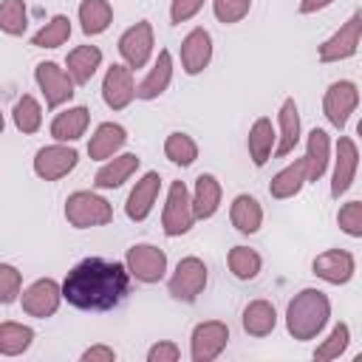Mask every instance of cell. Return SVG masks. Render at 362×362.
<instances>
[{
    "label": "cell",
    "instance_id": "6da1fadb",
    "mask_svg": "<svg viewBox=\"0 0 362 362\" xmlns=\"http://www.w3.org/2000/svg\"><path fill=\"white\" fill-rule=\"evenodd\" d=\"M130 277L127 263L122 266L105 257H85L65 274L62 297L79 311H110L127 297Z\"/></svg>",
    "mask_w": 362,
    "mask_h": 362
},
{
    "label": "cell",
    "instance_id": "7a4b0ae2",
    "mask_svg": "<svg viewBox=\"0 0 362 362\" xmlns=\"http://www.w3.org/2000/svg\"><path fill=\"white\" fill-rule=\"evenodd\" d=\"M331 317V303L320 288H303L294 294L286 311V328L294 339H314Z\"/></svg>",
    "mask_w": 362,
    "mask_h": 362
},
{
    "label": "cell",
    "instance_id": "3957f363",
    "mask_svg": "<svg viewBox=\"0 0 362 362\" xmlns=\"http://www.w3.org/2000/svg\"><path fill=\"white\" fill-rule=\"evenodd\" d=\"M65 218L76 229L105 226V223L113 221V209H110V204L102 195L88 192V189H79V192H71L68 195V201H65Z\"/></svg>",
    "mask_w": 362,
    "mask_h": 362
},
{
    "label": "cell",
    "instance_id": "277c9868",
    "mask_svg": "<svg viewBox=\"0 0 362 362\" xmlns=\"http://www.w3.org/2000/svg\"><path fill=\"white\" fill-rule=\"evenodd\" d=\"M195 221V209H192V198L184 181H173L170 192H167V204H164V215H161V226L170 238L184 235L192 229Z\"/></svg>",
    "mask_w": 362,
    "mask_h": 362
},
{
    "label": "cell",
    "instance_id": "5b68a950",
    "mask_svg": "<svg viewBox=\"0 0 362 362\" xmlns=\"http://www.w3.org/2000/svg\"><path fill=\"white\" fill-rule=\"evenodd\" d=\"M130 274L141 283H158L167 272V255L153 246V243H136L127 249V257H124Z\"/></svg>",
    "mask_w": 362,
    "mask_h": 362
},
{
    "label": "cell",
    "instance_id": "8992f818",
    "mask_svg": "<svg viewBox=\"0 0 362 362\" xmlns=\"http://www.w3.org/2000/svg\"><path fill=\"white\" fill-rule=\"evenodd\" d=\"M206 286V266L201 257H184L178 260L173 277H170V294L181 303H192Z\"/></svg>",
    "mask_w": 362,
    "mask_h": 362
},
{
    "label": "cell",
    "instance_id": "52a82bcc",
    "mask_svg": "<svg viewBox=\"0 0 362 362\" xmlns=\"http://www.w3.org/2000/svg\"><path fill=\"white\" fill-rule=\"evenodd\" d=\"M229 342V328L221 320H206L201 325L192 328V339H189V356L195 362H212Z\"/></svg>",
    "mask_w": 362,
    "mask_h": 362
},
{
    "label": "cell",
    "instance_id": "ba28073f",
    "mask_svg": "<svg viewBox=\"0 0 362 362\" xmlns=\"http://www.w3.org/2000/svg\"><path fill=\"white\" fill-rule=\"evenodd\" d=\"M359 40H362V11H354V14L348 17V23L339 25V31H337L334 37H328V40L320 45V59H322V62L348 59V57L356 54Z\"/></svg>",
    "mask_w": 362,
    "mask_h": 362
},
{
    "label": "cell",
    "instance_id": "9c48e42d",
    "mask_svg": "<svg viewBox=\"0 0 362 362\" xmlns=\"http://www.w3.org/2000/svg\"><path fill=\"white\" fill-rule=\"evenodd\" d=\"M34 76H37V85L45 96V105L48 107H59L62 102H68L74 96V76L65 74L57 62H40L34 68Z\"/></svg>",
    "mask_w": 362,
    "mask_h": 362
},
{
    "label": "cell",
    "instance_id": "30bf717a",
    "mask_svg": "<svg viewBox=\"0 0 362 362\" xmlns=\"http://www.w3.org/2000/svg\"><path fill=\"white\" fill-rule=\"evenodd\" d=\"M356 102H359L356 85L348 82V79H339V82H331L328 85L325 99H322V110H325V116H328V122L334 127H345V122L354 113Z\"/></svg>",
    "mask_w": 362,
    "mask_h": 362
},
{
    "label": "cell",
    "instance_id": "8fae6325",
    "mask_svg": "<svg viewBox=\"0 0 362 362\" xmlns=\"http://www.w3.org/2000/svg\"><path fill=\"white\" fill-rule=\"evenodd\" d=\"M76 150L65 147V144H48L42 150H37L34 156V173L45 181H57L62 175H68L76 167Z\"/></svg>",
    "mask_w": 362,
    "mask_h": 362
},
{
    "label": "cell",
    "instance_id": "7c38bea8",
    "mask_svg": "<svg viewBox=\"0 0 362 362\" xmlns=\"http://www.w3.org/2000/svg\"><path fill=\"white\" fill-rule=\"evenodd\" d=\"M59 300H62V286H57V280L51 277H42L23 291V311L37 320H45L57 311Z\"/></svg>",
    "mask_w": 362,
    "mask_h": 362
},
{
    "label": "cell",
    "instance_id": "4fadbf2b",
    "mask_svg": "<svg viewBox=\"0 0 362 362\" xmlns=\"http://www.w3.org/2000/svg\"><path fill=\"white\" fill-rule=\"evenodd\" d=\"M150 51H153V25L147 20L130 25L119 37V54L124 57V62L130 68H141L150 59Z\"/></svg>",
    "mask_w": 362,
    "mask_h": 362
},
{
    "label": "cell",
    "instance_id": "5bb4252c",
    "mask_svg": "<svg viewBox=\"0 0 362 362\" xmlns=\"http://www.w3.org/2000/svg\"><path fill=\"white\" fill-rule=\"evenodd\" d=\"M136 96V85H133V68L130 65H110L102 82V99L107 107L122 110L130 105V99Z\"/></svg>",
    "mask_w": 362,
    "mask_h": 362
},
{
    "label": "cell",
    "instance_id": "9a60e30c",
    "mask_svg": "<svg viewBox=\"0 0 362 362\" xmlns=\"http://www.w3.org/2000/svg\"><path fill=\"white\" fill-rule=\"evenodd\" d=\"M314 274L331 286H342L354 277V255L345 249H328L314 257Z\"/></svg>",
    "mask_w": 362,
    "mask_h": 362
},
{
    "label": "cell",
    "instance_id": "2e32d148",
    "mask_svg": "<svg viewBox=\"0 0 362 362\" xmlns=\"http://www.w3.org/2000/svg\"><path fill=\"white\" fill-rule=\"evenodd\" d=\"M212 59V37L206 28H192L181 42V65L189 76L201 74Z\"/></svg>",
    "mask_w": 362,
    "mask_h": 362
},
{
    "label": "cell",
    "instance_id": "e0dca14e",
    "mask_svg": "<svg viewBox=\"0 0 362 362\" xmlns=\"http://www.w3.org/2000/svg\"><path fill=\"white\" fill-rule=\"evenodd\" d=\"M356 167H359V153H356V144L354 139L342 136L337 141V164H334V181H331V195L339 198L342 192H348L354 175H356Z\"/></svg>",
    "mask_w": 362,
    "mask_h": 362
},
{
    "label": "cell",
    "instance_id": "ac0fdd59",
    "mask_svg": "<svg viewBox=\"0 0 362 362\" xmlns=\"http://www.w3.org/2000/svg\"><path fill=\"white\" fill-rule=\"evenodd\" d=\"M158 187H161V175L158 173H144L141 181H136V187L130 189L127 195V204H124V212L130 221H144L156 204V195H158Z\"/></svg>",
    "mask_w": 362,
    "mask_h": 362
},
{
    "label": "cell",
    "instance_id": "d6986e66",
    "mask_svg": "<svg viewBox=\"0 0 362 362\" xmlns=\"http://www.w3.org/2000/svg\"><path fill=\"white\" fill-rule=\"evenodd\" d=\"M124 141H127V133H124V127H122V124L102 122V124L96 127V133L90 136V141H88V156H90V158H96V161L110 158L116 150H122V147H124Z\"/></svg>",
    "mask_w": 362,
    "mask_h": 362
},
{
    "label": "cell",
    "instance_id": "ffe728a7",
    "mask_svg": "<svg viewBox=\"0 0 362 362\" xmlns=\"http://www.w3.org/2000/svg\"><path fill=\"white\" fill-rule=\"evenodd\" d=\"M170 79H173V57H170L167 48H161V51H158V59H156V65H153V71H150V74L141 79V85L136 88V96H139V99H156V96H161V93L167 90Z\"/></svg>",
    "mask_w": 362,
    "mask_h": 362
},
{
    "label": "cell",
    "instance_id": "44dd1931",
    "mask_svg": "<svg viewBox=\"0 0 362 362\" xmlns=\"http://www.w3.org/2000/svg\"><path fill=\"white\" fill-rule=\"evenodd\" d=\"M305 181H308V164H305V158H297L272 178L269 192H272V198H291L303 189Z\"/></svg>",
    "mask_w": 362,
    "mask_h": 362
},
{
    "label": "cell",
    "instance_id": "7402d4cb",
    "mask_svg": "<svg viewBox=\"0 0 362 362\" xmlns=\"http://www.w3.org/2000/svg\"><path fill=\"white\" fill-rule=\"evenodd\" d=\"M221 206V184L215 175L209 173H201L195 178V192H192V209H195V218H212Z\"/></svg>",
    "mask_w": 362,
    "mask_h": 362
},
{
    "label": "cell",
    "instance_id": "603a6c76",
    "mask_svg": "<svg viewBox=\"0 0 362 362\" xmlns=\"http://www.w3.org/2000/svg\"><path fill=\"white\" fill-rule=\"evenodd\" d=\"M136 167H139V156L136 153H124V156H116L113 161H107L99 173H96V178H93V184L99 187V189H113V187H122L133 173H136Z\"/></svg>",
    "mask_w": 362,
    "mask_h": 362
},
{
    "label": "cell",
    "instance_id": "cb8c5ba5",
    "mask_svg": "<svg viewBox=\"0 0 362 362\" xmlns=\"http://www.w3.org/2000/svg\"><path fill=\"white\" fill-rule=\"evenodd\" d=\"M277 325V311L269 300H252L243 308V331L252 337H266Z\"/></svg>",
    "mask_w": 362,
    "mask_h": 362
},
{
    "label": "cell",
    "instance_id": "d4e9b609",
    "mask_svg": "<svg viewBox=\"0 0 362 362\" xmlns=\"http://www.w3.org/2000/svg\"><path fill=\"white\" fill-rule=\"evenodd\" d=\"M99 62H102V51L96 45H76L68 54V62L65 65H68V74L74 76L76 85H88L90 76L96 74Z\"/></svg>",
    "mask_w": 362,
    "mask_h": 362
},
{
    "label": "cell",
    "instance_id": "484cf974",
    "mask_svg": "<svg viewBox=\"0 0 362 362\" xmlns=\"http://www.w3.org/2000/svg\"><path fill=\"white\" fill-rule=\"evenodd\" d=\"M88 119H90L88 107H68V110H62V113L54 116V122H51V136H54L57 141H76V139L85 133Z\"/></svg>",
    "mask_w": 362,
    "mask_h": 362
},
{
    "label": "cell",
    "instance_id": "4316f807",
    "mask_svg": "<svg viewBox=\"0 0 362 362\" xmlns=\"http://www.w3.org/2000/svg\"><path fill=\"white\" fill-rule=\"evenodd\" d=\"M229 218H232V226L243 235H252L260 229L263 223V209L260 204L252 198V195H238L232 201V209H229Z\"/></svg>",
    "mask_w": 362,
    "mask_h": 362
},
{
    "label": "cell",
    "instance_id": "83f0119b",
    "mask_svg": "<svg viewBox=\"0 0 362 362\" xmlns=\"http://www.w3.org/2000/svg\"><path fill=\"white\" fill-rule=\"evenodd\" d=\"M300 141V113H297V102L286 99L280 105V141H277V156H288Z\"/></svg>",
    "mask_w": 362,
    "mask_h": 362
},
{
    "label": "cell",
    "instance_id": "f1b7e54d",
    "mask_svg": "<svg viewBox=\"0 0 362 362\" xmlns=\"http://www.w3.org/2000/svg\"><path fill=\"white\" fill-rule=\"evenodd\" d=\"M113 20V8L107 0H82L79 3V23L88 37L102 34Z\"/></svg>",
    "mask_w": 362,
    "mask_h": 362
},
{
    "label": "cell",
    "instance_id": "f546056e",
    "mask_svg": "<svg viewBox=\"0 0 362 362\" xmlns=\"http://www.w3.org/2000/svg\"><path fill=\"white\" fill-rule=\"evenodd\" d=\"M305 164H308V181H320L325 175V167H328V133L320 130V127H314L308 133Z\"/></svg>",
    "mask_w": 362,
    "mask_h": 362
},
{
    "label": "cell",
    "instance_id": "4dcf8cb0",
    "mask_svg": "<svg viewBox=\"0 0 362 362\" xmlns=\"http://www.w3.org/2000/svg\"><path fill=\"white\" fill-rule=\"evenodd\" d=\"M272 144H274V127L266 116L255 119L252 130H249V156L257 167H263L269 161V153H272Z\"/></svg>",
    "mask_w": 362,
    "mask_h": 362
},
{
    "label": "cell",
    "instance_id": "1f68e13d",
    "mask_svg": "<svg viewBox=\"0 0 362 362\" xmlns=\"http://www.w3.org/2000/svg\"><path fill=\"white\" fill-rule=\"evenodd\" d=\"M31 339H34V331L28 325L11 322V320L0 322V354L3 356H17V354L28 351Z\"/></svg>",
    "mask_w": 362,
    "mask_h": 362
},
{
    "label": "cell",
    "instance_id": "d6a6232c",
    "mask_svg": "<svg viewBox=\"0 0 362 362\" xmlns=\"http://www.w3.org/2000/svg\"><path fill=\"white\" fill-rule=\"evenodd\" d=\"M68 37H71V20H68L65 14H57V17H51V23H45V25L31 37V45H34V48H57V45H62Z\"/></svg>",
    "mask_w": 362,
    "mask_h": 362
},
{
    "label": "cell",
    "instance_id": "836d02e7",
    "mask_svg": "<svg viewBox=\"0 0 362 362\" xmlns=\"http://www.w3.org/2000/svg\"><path fill=\"white\" fill-rule=\"evenodd\" d=\"M260 255L249 246H235L229 249V272L238 277V280H255L257 272H260Z\"/></svg>",
    "mask_w": 362,
    "mask_h": 362
},
{
    "label": "cell",
    "instance_id": "e575fe53",
    "mask_svg": "<svg viewBox=\"0 0 362 362\" xmlns=\"http://www.w3.org/2000/svg\"><path fill=\"white\" fill-rule=\"evenodd\" d=\"M164 156L178 167H189L198 158V144L187 133H170L164 141Z\"/></svg>",
    "mask_w": 362,
    "mask_h": 362
},
{
    "label": "cell",
    "instance_id": "d590c367",
    "mask_svg": "<svg viewBox=\"0 0 362 362\" xmlns=\"http://www.w3.org/2000/svg\"><path fill=\"white\" fill-rule=\"evenodd\" d=\"M14 124H17V130L20 133H37L40 130V124H42V110H40V105H37V99L34 96H20L17 99V105H14Z\"/></svg>",
    "mask_w": 362,
    "mask_h": 362
},
{
    "label": "cell",
    "instance_id": "8d00e7d4",
    "mask_svg": "<svg viewBox=\"0 0 362 362\" xmlns=\"http://www.w3.org/2000/svg\"><path fill=\"white\" fill-rule=\"evenodd\" d=\"M28 25V14H25V3L23 0H3L0 6V28L11 37L23 34Z\"/></svg>",
    "mask_w": 362,
    "mask_h": 362
},
{
    "label": "cell",
    "instance_id": "74e56055",
    "mask_svg": "<svg viewBox=\"0 0 362 362\" xmlns=\"http://www.w3.org/2000/svg\"><path fill=\"white\" fill-rule=\"evenodd\" d=\"M348 342H351V331H348V325H345V322H337V325H334V331L328 334V339L314 351V359H317V362L337 359V356H342V354H345Z\"/></svg>",
    "mask_w": 362,
    "mask_h": 362
},
{
    "label": "cell",
    "instance_id": "f35d334b",
    "mask_svg": "<svg viewBox=\"0 0 362 362\" xmlns=\"http://www.w3.org/2000/svg\"><path fill=\"white\" fill-rule=\"evenodd\" d=\"M337 223L345 235L351 238H362V201H348L339 206V215H337Z\"/></svg>",
    "mask_w": 362,
    "mask_h": 362
},
{
    "label": "cell",
    "instance_id": "ab89813d",
    "mask_svg": "<svg viewBox=\"0 0 362 362\" xmlns=\"http://www.w3.org/2000/svg\"><path fill=\"white\" fill-rule=\"evenodd\" d=\"M252 0H212V11L221 23H238L249 14Z\"/></svg>",
    "mask_w": 362,
    "mask_h": 362
},
{
    "label": "cell",
    "instance_id": "60d3db41",
    "mask_svg": "<svg viewBox=\"0 0 362 362\" xmlns=\"http://www.w3.org/2000/svg\"><path fill=\"white\" fill-rule=\"evenodd\" d=\"M20 272L11 263H0V303H11L20 294Z\"/></svg>",
    "mask_w": 362,
    "mask_h": 362
},
{
    "label": "cell",
    "instance_id": "b9f144b4",
    "mask_svg": "<svg viewBox=\"0 0 362 362\" xmlns=\"http://www.w3.org/2000/svg\"><path fill=\"white\" fill-rule=\"evenodd\" d=\"M201 6H204V0H173V6H170V20H173V25L187 23L192 14H198Z\"/></svg>",
    "mask_w": 362,
    "mask_h": 362
},
{
    "label": "cell",
    "instance_id": "7bdbcfd3",
    "mask_svg": "<svg viewBox=\"0 0 362 362\" xmlns=\"http://www.w3.org/2000/svg\"><path fill=\"white\" fill-rule=\"evenodd\" d=\"M178 356H181V351L175 342H158L147 351V362H175Z\"/></svg>",
    "mask_w": 362,
    "mask_h": 362
},
{
    "label": "cell",
    "instance_id": "ee69618b",
    "mask_svg": "<svg viewBox=\"0 0 362 362\" xmlns=\"http://www.w3.org/2000/svg\"><path fill=\"white\" fill-rule=\"evenodd\" d=\"M82 359H85V362H113V359H116V351L107 348V345H93V348H88V351L82 354Z\"/></svg>",
    "mask_w": 362,
    "mask_h": 362
},
{
    "label": "cell",
    "instance_id": "f6af8a7d",
    "mask_svg": "<svg viewBox=\"0 0 362 362\" xmlns=\"http://www.w3.org/2000/svg\"><path fill=\"white\" fill-rule=\"evenodd\" d=\"M334 0H303L300 3V14H311V11H320L325 6H331Z\"/></svg>",
    "mask_w": 362,
    "mask_h": 362
},
{
    "label": "cell",
    "instance_id": "bcb514c9",
    "mask_svg": "<svg viewBox=\"0 0 362 362\" xmlns=\"http://www.w3.org/2000/svg\"><path fill=\"white\" fill-rule=\"evenodd\" d=\"M356 130H359V136H362V122H359V127H356Z\"/></svg>",
    "mask_w": 362,
    "mask_h": 362
}]
</instances>
